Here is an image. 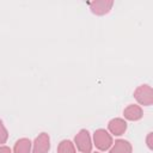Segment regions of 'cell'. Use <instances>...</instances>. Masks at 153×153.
I'll use <instances>...</instances> for the list:
<instances>
[{"instance_id":"1","label":"cell","mask_w":153,"mask_h":153,"mask_svg":"<svg viewBox=\"0 0 153 153\" xmlns=\"http://www.w3.org/2000/svg\"><path fill=\"white\" fill-rule=\"evenodd\" d=\"M134 97L139 104L149 106L153 103V91L149 85H141L134 91Z\"/></svg>"},{"instance_id":"2","label":"cell","mask_w":153,"mask_h":153,"mask_svg":"<svg viewBox=\"0 0 153 153\" xmlns=\"http://www.w3.org/2000/svg\"><path fill=\"white\" fill-rule=\"evenodd\" d=\"M93 141L98 149L106 151L112 146V137L105 129H97L93 133Z\"/></svg>"},{"instance_id":"3","label":"cell","mask_w":153,"mask_h":153,"mask_svg":"<svg viewBox=\"0 0 153 153\" xmlns=\"http://www.w3.org/2000/svg\"><path fill=\"white\" fill-rule=\"evenodd\" d=\"M74 142H75L76 148L81 153H91V151H92V141H91V136H90L88 130L81 129L75 135Z\"/></svg>"},{"instance_id":"4","label":"cell","mask_w":153,"mask_h":153,"mask_svg":"<svg viewBox=\"0 0 153 153\" xmlns=\"http://www.w3.org/2000/svg\"><path fill=\"white\" fill-rule=\"evenodd\" d=\"M50 149V137L47 133H41L33 141L32 153H48Z\"/></svg>"},{"instance_id":"5","label":"cell","mask_w":153,"mask_h":153,"mask_svg":"<svg viewBox=\"0 0 153 153\" xmlns=\"http://www.w3.org/2000/svg\"><path fill=\"white\" fill-rule=\"evenodd\" d=\"M114 5V1H106V0H100V1H93L90 4L91 11L97 14V16H103L106 14Z\"/></svg>"},{"instance_id":"6","label":"cell","mask_w":153,"mask_h":153,"mask_svg":"<svg viewBox=\"0 0 153 153\" xmlns=\"http://www.w3.org/2000/svg\"><path fill=\"white\" fill-rule=\"evenodd\" d=\"M123 115H124V118H127L128 121H139L142 118L143 111L141 106L136 104H130L123 110Z\"/></svg>"},{"instance_id":"7","label":"cell","mask_w":153,"mask_h":153,"mask_svg":"<svg viewBox=\"0 0 153 153\" xmlns=\"http://www.w3.org/2000/svg\"><path fill=\"white\" fill-rule=\"evenodd\" d=\"M108 128H109L111 134H114L116 136H120V135L124 134V131L127 130V122L122 118H112L109 122Z\"/></svg>"},{"instance_id":"8","label":"cell","mask_w":153,"mask_h":153,"mask_svg":"<svg viewBox=\"0 0 153 153\" xmlns=\"http://www.w3.org/2000/svg\"><path fill=\"white\" fill-rule=\"evenodd\" d=\"M133 148H131V145L129 143V141L127 140H116L114 146L111 147L110 149V153H131Z\"/></svg>"},{"instance_id":"9","label":"cell","mask_w":153,"mask_h":153,"mask_svg":"<svg viewBox=\"0 0 153 153\" xmlns=\"http://www.w3.org/2000/svg\"><path fill=\"white\" fill-rule=\"evenodd\" d=\"M31 151V141L26 137L19 139L13 147V152L14 153H30Z\"/></svg>"},{"instance_id":"10","label":"cell","mask_w":153,"mask_h":153,"mask_svg":"<svg viewBox=\"0 0 153 153\" xmlns=\"http://www.w3.org/2000/svg\"><path fill=\"white\" fill-rule=\"evenodd\" d=\"M57 153H75L74 143L71 140H62L57 146Z\"/></svg>"},{"instance_id":"11","label":"cell","mask_w":153,"mask_h":153,"mask_svg":"<svg viewBox=\"0 0 153 153\" xmlns=\"http://www.w3.org/2000/svg\"><path fill=\"white\" fill-rule=\"evenodd\" d=\"M7 139H8V131L5 128L4 122L0 120V145L1 143H5L7 141Z\"/></svg>"},{"instance_id":"12","label":"cell","mask_w":153,"mask_h":153,"mask_svg":"<svg viewBox=\"0 0 153 153\" xmlns=\"http://www.w3.org/2000/svg\"><path fill=\"white\" fill-rule=\"evenodd\" d=\"M152 139H153V133H148V135H147V137H146V143H147V147H148L149 149H153Z\"/></svg>"},{"instance_id":"13","label":"cell","mask_w":153,"mask_h":153,"mask_svg":"<svg viewBox=\"0 0 153 153\" xmlns=\"http://www.w3.org/2000/svg\"><path fill=\"white\" fill-rule=\"evenodd\" d=\"M0 153H11V148L7 146H0Z\"/></svg>"},{"instance_id":"14","label":"cell","mask_w":153,"mask_h":153,"mask_svg":"<svg viewBox=\"0 0 153 153\" xmlns=\"http://www.w3.org/2000/svg\"><path fill=\"white\" fill-rule=\"evenodd\" d=\"M94 153H99V152H94Z\"/></svg>"}]
</instances>
